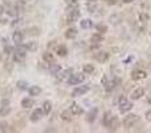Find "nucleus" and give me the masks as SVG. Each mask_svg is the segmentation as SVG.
<instances>
[{
	"mask_svg": "<svg viewBox=\"0 0 151 133\" xmlns=\"http://www.w3.org/2000/svg\"><path fill=\"white\" fill-rule=\"evenodd\" d=\"M131 108H133V104L125 96H121L119 97V112H122V113L129 112Z\"/></svg>",
	"mask_w": 151,
	"mask_h": 133,
	"instance_id": "f257e3e1",
	"label": "nucleus"
},
{
	"mask_svg": "<svg viewBox=\"0 0 151 133\" xmlns=\"http://www.w3.org/2000/svg\"><path fill=\"white\" fill-rule=\"evenodd\" d=\"M84 79H85V76L81 73H74V75L72 73V76L68 79V83L69 85H78L84 81Z\"/></svg>",
	"mask_w": 151,
	"mask_h": 133,
	"instance_id": "f03ea898",
	"label": "nucleus"
},
{
	"mask_svg": "<svg viewBox=\"0 0 151 133\" xmlns=\"http://www.w3.org/2000/svg\"><path fill=\"white\" fill-rule=\"evenodd\" d=\"M138 120H139V117H138L137 115H127L123 119V126L131 128V126H134V124L137 123Z\"/></svg>",
	"mask_w": 151,
	"mask_h": 133,
	"instance_id": "7ed1b4c3",
	"label": "nucleus"
},
{
	"mask_svg": "<svg viewBox=\"0 0 151 133\" xmlns=\"http://www.w3.org/2000/svg\"><path fill=\"white\" fill-rule=\"evenodd\" d=\"M89 91H90V85H81V87H77L72 92V96L73 97H78V96L85 95L86 92H89Z\"/></svg>",
	"mask_w": 151,
	"mask_h": 133,
	"instance_id": "20e7f679",
	"label": "nucleus"
},
{
	"mask_svg": "<svg viewBox=\"0 0 151 133\" xmlns=\"http://www.w3.org/2000/svg\"><path fill=\"white\" fill-rule=\"evenodd\" d=\"M146 77H147V73L142 69H135V71H133V73H131V79H133L134 81L143 80V79H146Z\"/></svg>",
	"mask_w": 151,
	"mask_h": 133,
	"instance_id": "39448f33",
	"label": "nucleus"
},
{
	"mask_svg": "<svg viewBox=\"0 0 151 133\" xmlns=\"http://www.w3.org/2000/svg\"><path fill=\"white\" fill-rule=\"evenodd\" d=\"M80 19V11L76 10V8H70V12H69L68 16V21L69 23H74Z\"/></svg>",
	"mask_w": 151,
	"mask_h": 133,
	"instance_id": "423d86ee",
	"label": "nucleus"
},
{
	"mask_svg": "<svg viewBox=\"0 0 151 133\" xmlns=\"http://www.w3.org/2000/svg\"><path fill=\"white\" fill-rule=\"evenodd\" d=\"M72 73H73V71L70 69V68H68V69H65V71L59 72V73H57V79H59L60 81H64L65 79H68V77L72 76Z\"/></svg>",
	"mask_w": 151,
	"mask_h": 133,
	"instance_id": "0eeeda50",
	"label": "nucleus"
},
{
	"mask_svg": "<svg viewBox=\"0 0 151 133\" xmlns=\"http://www.w3.org/2000/svg\"><path fill=\"white\" fill-rule=\"evenodd\" d=\"M94 59L98 61V63H105L109 60V53L107 52H98L94 55Z\"/></svg>",
	"mask_w": 151,
	"mask_h": 133,
	"instance_id": "6e6552de",
	"label": "nucleus"
},
{
	"mask_svg": "<svg viewBox=\"0 0 151 133\" xmlns=\"http://www.w3.org/2000/svg\"><path fill=\"white\" fill-rule=\"evenodd\" d=\"M118 84H119V79H114V80H111V81H109V83L105 84V89H106L107 92H111L113 89L117 88Z\"/></svg>",
	"mask_w": 151,
	"mask_h": 133,
	"instance_id": "1a4fd4ad",
	"label": "nucleus"
},
{
	"mask_svg": "<svg viewBox=\"0 0 151 133\" xmlns=\"http://www.w3.org/2000/svg\"><path fill=\"white\" fill-rule=\"evenodd\" d=\"M42 115H44L42 109H34L33 112H32V115H31V121H33V123L38 121V120L42 117Z\"/></svg>",
	"mask_w": 151,
	"mask_h": 133,
	"instance_id": "9d476101",
	"label": "nucleus"
},
{
	"mask_svg": "<svg viewBox=\"0 0 151 133\" xmlns=\"http://www.w3.org/2000/svg\"><path fill=\"white\" fill-rule=\"evenodd\" d=\"M142 96H144L143 88H137V89H134V91L131 92V98H133V100H139Z\"/></svg>",
	"mask_w": 151,
	"mask_h": 133,
	"instance_id": "9b49d317",
	"label": "nucleus"
},
{
	"mask_svg": "<svg viewBox=\"0 0 151 133\" xmlns=\"http://www.w3.org/2000/svg\"><path fill=\"white\" fill-rule=\"evenodd\" d=\"M12 39H13V43H16V45H17V44H21L23 40H24V33L20 32V31H16V32H13Z\"/></svg>",
	"mask_w": 151,
	"mask_h": 133,
	"instance_id": "f8f14e48",
	"label": "nucleus"
},
{
	"mask_svg": "<svg viewBox=\"0 0 151 133\" xmlns=\"http://www.w3.org/2000/svg\"><path fill=\"white\" fill-rule=\"evenodd\" d=\"M70 112L73 113L74 116H78V115H82V108L80 107L78 104H76V102H73L72 105H70Z\"/></svg>",
	"mask_w": 151,
	"mask_h": 133,
	"instance_id": "ddd939ff",
	"label": "nucleus"
},
{
	"mask_svg": "<svg viewBox=\"0 0 151 133\" xmlns=\"http://www.w3.org/2000/svg\"><path fill=\"white\" fill-rule=\"evenodd\" d=\"M114 117H115V116H113V113L106 112V113H105V117H103V120H102V124L105 126H109L110 124H111V121H113Z\"/></svg>",
	"mask_w": 151,
	"mask_h": 133,
	"instance_id": "4468645a",
	"label": "nucleus"
},
{
	"mask_svg": "<svg viewBox=\"0 0 151 133\" xmlns=\"http://www.w3.org/2000/svg\"><path fill=\"white\" fill-rule=\"evenodd\" d=\"M34 105V101L32 100V98H28V97H25V98H23L21 100V107L24 109H29V108H32Z\"/></svg>",
	"mask_w": 151,
	"mask_h": 133,
	"instance_id": "2eb2a0df",
	"label": "nucleus"
},
{
	"mask_svg": "<svg viewBox=\"0 0 151 133\" xmlns=\"http://www.w3.org/2000/svg\"><path fill=\"white\" fill-rule=\"evenodd\" d=\"M42 59H44L45 63H48V64L55 63V56H53V53H51V52H44L42 53Z\"/></svg>",
	"mask_w": 151,
	"mask_h": 133,
	"instance_id": "dca6fc26",
	"label": "nucleus"
},
{
	"mask_svg": "<svg viewBox=\"0 0 151 133\" xmlns=\"http://www.w3.org/2000/svg\"><path fill=\"white\" fill-rule=\"evenodd\" d=\"M102 40H103V36H102V33H100V32H97V33L92 35V37H90V41L96 43V44H100V43H102Z\"/></svg>",
	"mask_w": 151,
	"mask_h": 133,
	"instance_id": "f3484780",
	"label": "nucleus"
},
{
	"mask_svg": "<svg viewBox=\"0 0 151 133\" xmlns=\"http://www.w3.org/2000/svg\"><path fill=\"white\" fill-rule=\"evenodd\" d=\"M60 71H61V65H60V64H55V63L49 64V72H51L52 75H57Z\"/></svg>",
	"mask_w": 151,
	"mask_h": 133,
	"instance_id": "a211bd4d",
	"label": "nucleus"
},
{
	"mask_svg": "<svg viewBox=\"0 0 151 133\" xmlns=\"http://www.w3.org/2000/svg\"><path fill=\"white\" fill-rule=\"evenodd\" d=\"M28 92H29L31 96H38L41 93V88L38 87V85H32V87L28 89Z\"/></svg>",
	"mask_w": 151,
	"mask_h": 133,
	"instance_id": "6ab92c4d",
	"label": "nucleus"
},
{
	"mask_svg": "<svg viewBox=\"0 0 151 133\" xmlns=\"http://www.w3.org/2000/svg\"><path fill=\"white\" fill-rule=\"evenodd\" d=\"M77 33H78V32H77L76 28H68L65 31V37L66 39H74L76 36H77Z\"/></svg>",
	"mask_w": 151,
	"mask_h": 133,
	"instance_id": "aec40b11",
	"label": "nucleus"
},
{
	"mask_svg": "<svg viewBox=\"0 0 151 133\" xmlns=\"http://www.w3.org/2000/svg\"><path fill=\"white\" fill-rule=\"evenodd\" d=\"M56 53H57L60 57H65L66 55H68V49H66V47L60 45V47H57V49H56Z\"/></svg>",
	"mask_w": 151,
	"mask_h": 133,
	"instance_id": "412c9836",
	"label": "nucleus"
},
{
	"mask_svg": "<svg viewBox=\"0 0 151 133\" xmlns=\"http://www.w3.org/2000/svg\"><path fill=\"white\" fill-rule=\"evenodd\" d=\"M72 115L73 113L70 112V109H68V111H62L61 112V119L64 120V121H72Z\"/></svg>",
	"mask_w": 151,
	"mask_h": 133,
	"instance_id": "4be33fe9",
	"label": "nucleus"
},
{
	"mask_svg": "<svg viewBox=\"0 0 151 133\" xmlns=\"http://www.w3.org/2000/svg\"><path fill=\"white\" fill-rule=\"evenodd\" d=\"M13 60L15 61H17V63H23L25 60V55L21 52H17V51H15V55H13Z\"/></svg>",
	"mask_w": 151,
	"mask_h": 133,
	"instance_id": "5701e85b",
	"label": "nucleus"
},
{
	"mask_svg": "<svg viewBox=\"0 0 151 133\" xmlns=\"http://www.w3.org/2000/svg\"><path fill=\"white\" fill-rule=\"evenodd\" d=\"M80 23H81V28H84V29H88V28H92L93 27V21L89 20V19H84V20H81Z\"/></svg>",
	"mask_w": 151,
	"mask_h": 133,
	"instance_id": "b1692460",
	"label": "nucleus"
},
{
	"mask_svg": "<svg viewBox=\"0 0 151 133\" xmlns=\"http://www.w3.org/2000/svg\"><path fill=\"white\" fill-rule=\"evenodd\" d=\"M82 71H84V73L92 75L93 72H94V65H93V64H84Z\"/></svg>",
	"mask_w": 151,
	"mask_h": 133,
	"instance_id": "393cba45",
	"label": "nucleus"
},
{
	"mask_svg": "<svg viewBox=\"0 0 151 133\" xmlns=\"http://www.w3.org/2000/svg\"><path fill=\"white\" fill-rule=\"evenodd\" d=\"M52 111V104L49 101H44V104H42V112H44V115H49Z\"/></svg>",
	"mask_w": 151,
	"mask_h": 133,
	"instance_id": "a878e982",
	"label": "nucleus"
},
{
	"mask_svg": "<svg viewBox=\"0 0 151 133\" xmlns=\"http://www.w3.org/2000/svg\"><path fill=\"white\" fill-rule=\"evenodd\" d=\"M96 116H97V109H93V112H90L88 115V123H94V120H96Z\"/></svg>",
	"mask_w": 151,
	"mask_h": 133,
	"instance_id": "bb28decb",
	"label": "nucleus"
},
{
	"mask_svg": "<svg viewBox=\"0 0 151 133\" xmlns=\"http://www.w3.org/2000/svg\"><path fill=\"white\" fill-rule=\"evenodd\" d=\"M11 112V108L9 107H5V105H3V107H1V108H0V116H7L8 113Z\"/></svg>",
	"mask_w": 151,
	"mask_h": 133,
	"instance_id": "cd10ccee",
	"label": "nucleus"
},
{
	"mask_svg": "<svg viewBox=\"0 0 151 133\" xmlns=\"http://www.w3.org/2000/svg\"><path fill=\"white\" fill-rule=\"evenodd\" d=\"M107 128H109L110 130H115V129H117V128H118V119H117V117H114L113 121H111V124H110Z\"/></svg>",
	"mask_w": 151,
	"mask_h": 133,
	"instance_id": "c85d7f7f",
	"label": "nucleus"
},
{
	"mask_svg": "<svg viewBox=\"0 0 151 133\" xmlns=\"http://www.w3.org/2000/svg\"><path fill=\"white\" fill-rule=\"evenodd\" d=\"M96 28H97V31L100 32V33H102V35L105 33V32H107V27L105 24H98Z\"/></svg>",
	"mask_w": 151,
	"mask_h": 133,
	"instance_id": "c756f323",
	"label": "nucleus"
},
{
	"mask_svg": "<svg viewBox=\"0 0 151 133\" xmlns=\"http://www.w3.org/2000/svg\"><path fill=\"white\" fill-rule=\"evenodd\" d=\"M25 45H27L28 51H36V49H37V44H36L34 41L28 43V44H25Z\"/></svg>",
	"mask_w": 151,
	"mask_h": 133,
	"instance_id": "7c9ffc66",
	"label": "nucleus"
},
{
	"mask_svg": "<svg viewBox=\"0 0 151 133\" xmlns=\"http://www.w3.org/2000/svg\"><path fill=\"white\" fill-rule=\"evenodd\" d=\"M0 130H1V132H7L8 130V124L5 123V121H1V123H0Z\"/></svg>",
	"mask_w": 151,
	"mask_h": 133,
	"instance_id": "2f4dec72",
	"label": "nucleus"
},
{
	"mask_svg": "<svg viewBox=\"0 0 151 133\" xmlns=\"http://www.w3.org/2000/svg\"><path fill=\"white\" fill-rule=\"evenodd\" d=\"M110 20H111V23H114V24H118L121 21V16H118V15H114V16H111L110 18Z\"/></svg>",
	"mask_w": 151,
	"mask_h": 133,
	"instance_id": "473e14b6",
	"label": "nucleus"
},
{
	"mask_svg": "<svg viewBox=\"0 0 151 133\" xmlns=\"http://www.w3.org/2000/svg\"><path fill=\"white\" fill-rule=\"evenodd\" d=\"M17 88L19 89H27V83L25 81H17Z\"/></svg>",
	"mask_w": 151,
	"mask_h": 133,
	"instance_id": "72a5a7b5",
	"label": "nucleus"
},
{
	"mask_svg": "<svg viewBox=\"0 0 151 133\" xmlns=\"http://www.w3.org/2000/svg\"><path fill=\"white\" fill-rule=\"evenodd\" d=\"M12 52H13L12 47H9V45H5V47H4V53H5V55H11Z\"/></svg>",
	"mask_w": 151,
	"mask_h": 133,
	"instance_id": "f704fd0d",
	"label": "nucleus"
},
{
	"mask_svg": "<svg viewBox=\"0 0 151 133\" xmlns=\"http://www.w3.org/2000/svg\"><path fill=\"white\" fill-rule=\"evenodd\" d=\"M139 19H141V21L146 23V21H148V15L147 14H141L139 15Z\"/></svg>",
	"mask_w": 151,
	"mask_h": 133,
	"instance_id": "c9c22d12",
	"label": "nucleus"
},
{
	"mask_svg": "<svg viewBox=\"0 0 151 133\" xmlns=\"http://www.w3.org/2000/svg\"><path fill=\"white\" fill-rule=\"evenodd\" d=\"M68 4L73 5V7H77V5H78V1H77V0H68Z\"/></svg>",
	"mask_w": 151,
	"mask_h": 133,
	"instance_id": "e433bc0d",
	"label": "nucleus"
},
{
	"mask_svg": "<svg viewBox=\"0 0 151 133\" xmlns=\"http://www.w3.org/2000/svg\"><path fill=\"white\" fill-rule=\"evenodd\" d=\"M146 120H147V121H151V109L146 112Z\"/></svg>",
	"mask_w": 151,
	"mask_h": 133,
	"instance_id": "4c0bfd02",
	"label": "nucleus"
},
{
	"mask_svg": "<svg viewBox=\"0 0 151 133\" xmlns=\"http://www.w3.org/2000/svg\"><path fill=\"white\" fill-rule=\"evenodd\" d=\"M106 3L110 4V5H114V4L118 3V0H106Z\"/></svg>",
	"mask_w": 151,
	"mask_h": 133,
	"instance_id": "58836bf2",
	"label": "nucleus"
},
{
	"mask_svg": "<svg viewBox=\"0 0 151 133\" xmlns=\"http://www.w3.org/2000/svg\"><path fill=\"white\" fill-rule=\"evenodd\" d=\"M4 14V7L3 5H0V15H3Z\"/></svg>",
	"mask_w": 151,
	"mask_h": 133,
	"instance_id": "ea45409f",
	"label": "nucleus"
},
{
	"mask_svg": "<svg viewBox=\"0 0 151 133\" xmlns=\"http://www.w3.org/2000/svg\"><path fill=\"white\" fill-rule=\"evenodd\" d=\"M147 102L148 104H151V92H150V95H148V97H147Z\"/></svg>",
	"mask_w": 151,
	"mask_h": 133,
	"instance_id": "a19ab883",
	"label": "nucleus"
},
{
	"mask_svg": "<svg viewBox=\"0 0 151 133\" xmlns=\"http://www.w3.org/2000/svg\"><path fill=\"white\" fill-rule=\"evenodd\" d=\"M125 3H131V1H133V0H123Z\"/></svg>",
	"mask_w": 151,
	"mask_h": 133,
	"instance_id": "79ce46f5",
	"label": "nucleus"
},
{
	"mask_svg": "<svg viewBox=\"0 0 151 133\" xmlns=\"http://www.w3.org/2000/svg\"><path fill=\"white\" fill-rule=\"evenodd\" d=\"M88 1H89V3H90V1H92V3H94V1H97V0H88Z\"/></svg>",
	"mask_w": 151,
	"mask_h": 133,
	"instance_id": "37998d69",
	"label": "nucleus"
}]
</instances>
